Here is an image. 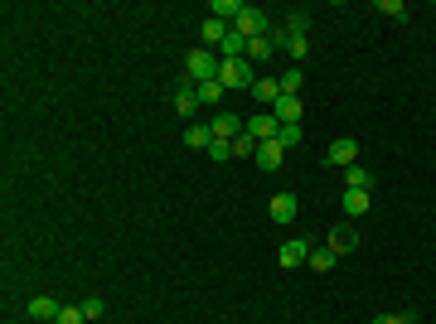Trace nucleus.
<instances>
[{
    "label": "nucleus",
    "instance_id": "1",
    "mask_svg": "<svg viewBox=\"0 0 436 324\" xmlns=\"http://www.w3.org/2000/svg\"><path fill=\"white\" fill-rule=\"evenodd\" d=\"M218 68H223V58H218L214 49H194V54L185 58V78H190L194 87H199V82H214Z\"/></svg>",
    "mask_w": 436,
    "mask_h": 324
},
{
    "label": "nucleus",
    "instance_id": "2",
    "mask_svg": "<svg viewBox=\"0 0 436 324\" xmlns=\"http://www.w3.org/2000/svg\"><path fill=\"white\" fill-rule=\"evenodd\" d=\"M233 34H243V39L272 34V15H267V10H257V5H243V15L233 20Z\"/></svg>",
    "mask_w": 436,
    "mask_h": 324
},
{
    "label": "nucleus",
    "instance_id": "3",
    "mask_svg": "<svg viewBox=\"0 0 436 324\" xmlns=\"http://www.w3.org/2000/svg\"><path fill=\"white\" fill-rule=\"evenodd\" d=\"M218 82H223V87H228V92H238V87H243V92H252V63H247V58H228V63H223V68H218Z\"/></svg>",
    "mask_w": 436,
    "mask_h": 324
},
{
    "label": "nucleus",
    "instance_id": "4",
    "mask_svg": "<svg viewBox=\"0 0 436 324\" xmlns=\"http://www.w3.org/2000/svg\"><path fill=\"white\" fill-rule=\"evenodd\" d=\"M209 131H214V140H238V135L247 131V121L233 116V111H218L214 121H209Z\"/></svg>",
    "mask_w": 436,
    "mask_h": 324
},
{
    "label": "nucleus",
    "instance_id": "5",
    "mask_svg": "<svg viewBox=\"0 0 436 324\" xmlns=\"http://www.w3.org/2000/svg\"><path fill=\"white\" fill-rule=\"evenodd\" d=\"M276 131H281V121H276L272 111H257V116L247 121V135H252L257 145H267V140H276Z\"/></svg>",
    "mask_w": 436,
    "mask_h": 324
},
{
    "label": "nucleus",
    "instance_id": "6",
    "mask_svg": "<svg viewBox=\"0 0 436 324\" xmlns=\"http://www.w3.org/2000/svg\"><path fill=\"white\" fill-rule=\"evenodd\" d=\"M267 213H272V223H291V218L300 213L296 194H286V189H281V194H276V199H272V203H267Z\"/></svg>",
    "mask_w": 436,
    "mask_h": 324
},
{
    "label": "nucleus",
    "instance_id": "7",
    "mask_svg": "<svg viewBox=\"0 0 436 324\" xmlns=\"http://www.w3.org/2000/svg\"><path fill=\"white\" fill-rule=\"evenodd\" d=\"M329 164H339V169H349V164H359V145L349 140V135H339V140L329 145Z\"/></svg>",
    "mask_w": 436,
    "mask_h": 324
},
{
    "label": "nucleus",
    "instance_id": "8",
    "mask_svg": "<svg viewBox=\"0 0 436 324\" xmlns=\"http://www.w3.org/2000/svg\"><path fill=\"white\" fill-rule=\"evenodd\" d=\"M267 111H272L281 126H296V121H300V97H276Z\"/></svg>",
    "mask_w": 436,
    "mask_h": 324
},
{
    "label": "nucleus",
    "instance_id": "9",
    "mask_svg": "<svg viewBox=\"0 0 436 324\" xmlns=\"http://www.w3.org/2000/svg\"><path fill=\"white\" fill-rule=\"evenodd\" d=\"M354 247H359V233L349 223H339V228L329 233V252H334V257H344V252H354Z\"/></svg>",
    "mask_w": 436,
    "mask_h": 324
},
{
    "label": "nucleus",
    "instance_id": "10",
    "mask_svg": "<svg viewBox=\"0 0 436 324\" xmlns=\"http://www.w3.org/2000/svg\"><path fill=\"white\" fill-rule=\"evenodd\" d=\"M58 315H63V305H58L54 296H34V300H29V320H49V324H54Z\"/></svg>",
    "mask_w": 436,
    "mask_h": 324
},
{
    "label": "nucleus",
    "instance_id": "11",
    "mask_svg": "<svg viewBox=\"0 0 436 324\" xmlns=\"http://www.w3.org/2000/svg\"><path fill=\"white\" fill-rule=\"evenodd\" d=\"M267 58H276V39H272V34L247 39V63H267Z\"/></svg>",
    "mask_w": 436,
    "mask_h": 324
},
{
    "label": "nucleus",
    "instance_id": "12",
    "mask_svg": "<svg viewBox=\"0 0 436 324\" xmlns=\"http://www.w3.org/2000/svg\"><path fill=\"white\" fill-rule=\"evenodd\" d=\"M310 252H315V247L305 242V238H291V242L281 247V267H300V262H310Z\"/></svg>",
    "mask_w": 436,
    "mask_h": 324
},
{
    "label": "nucleus",
    "instance_id": "13",
    "mask_svg": "<svg viewBox=\"0 0 436 324\" xmlns=\"http://www.w3.org/2000/svg\"><path fill=\"white\" fill-rule=\"evenodd\" d=\"M175 111H180V116H194V111H199V87H194L190 78L180 82V92H175Z\"/></svg>",
    "mask_w": 436,
    "mask_h": 324
},
{
    "label": "nucleus",
    "instance_id": "14",
    "mask_svg": "<svg viewBox=\"0 0 436 324\" xmlns=\"http://www.w3.org/2000/svg\"><path fill=\"white\" fill-rule=\"evenodd\" d=\"M185 145H190V150H209V145H214V131L194 121V126H185Z\"/></svg>",
    "mask_w": 436,
    "mask_h": 324
},
{
    "label": "nucleus",
    "instance_id": "15",
    "mask_svg": "<svg viewBox=\"0 0 436 324\" xmlns=\"http://www.w3.org/2000/svg\"><path fill=\"white\" fill-rule=\"evenodd\" d=\"M228 34H233V25H223V20H204V49H218Z\"/></svg>",
    "mask_w": 436,
    "mask_h": 324
},
{
    "label": "nucleus",
    "instance_id": "16",
    "mask_svg": "<svg viewBox=\"0 0 436 324\" xmlns=\"http://www.w3.org/2000/svg\"><path fill=\"white\" fill-rule=\"evenodd\" d=\"M339 208H344L349 218H364L369 213V194L364 189H344V203H339Z\"/></svg>",
    "mask_w": 436,
    "mask_h": 324
},
{
    "label": "nucleus",
    "instance_id": "17",
    "mask_svg": "<svg viewBox=\"0 0 436 324\" xmlns=\"http://www.w3.org/2000/svg\"><path fill=\"white\" fill-rule=\"evenodd\" d=\"M252 97H257V102H267V107H272L276 97H281V82H276V78H257V82H252Z\"/></svg>",
    "mask_w": 436,
    "mask_h": 324
},
{
    "label": "nucleus",
    "instance_id": "18",
    "mask_svg": "<svg viewBox=\"0 0 436 324\" xmlns=\"http://www.w3.org/2000/svg\"><path fill=\"white\" fill-rule=\"evenodd\" d=\"M218 58H223V63H228V58H247V39L243 34H228V39L218 44Z\"/></svg>",
    "mask_w": 436,
    "mask_h": 324
},
{
    "label": "nucleus",
    "instance_id": "19",
    "mask_svg": "<svg viewBox=\"0 0 436 324\" xmlns=\"http://www.w3.org/2000/svg\"><path fill=\"white\" fill-rule=\"evenodd\" d=\"M281 155H286V150H281V140L257 145V164H262V169H276V164H281Z\"/></svg>",
    "mask_w": 436,
    "mask_h": 324
},
{
    "label": "nucleus",
    "instance_id": "20",
    "mask_svg": "<svg viewBox=\"0 0 436 324\" xmlns=\"http://www.w3.org/2000/svg\"><path fill=\"white\" fill-rule=\"evenodd\" d=\"M344 189H374V174H369V169H359V164H349V169H344Z\"/></svg>",
    "mask_w": 436,
    "mask_h": 324
},
{
    "label": "nucleus",
    "instance_id": "21",
    "mask_svg": "<svg viewBox=\"0 0 436 324\" xmlns=\"http://www.w3.org/2000/svg\"><path fill=\"white\" fill-rule=\"evenodd\" d=\"M223 92H228V87H223V82H199V107H218V102H223Z\"/></svg>",
    "mask_w": 436,
    "mask_h": 324
},
{
    "label": "nucleus",
    "instance_id": "22",
    "mask_svg": "<svg viewBox=\"0 0 436 324\" xmlns=\"http://www.w3.org/2000/svg\"><path fill=\"white\" fill-rule=\"evenodd\" d=\"M209 15L228 25V20H238V15H243V5H238V0H214V5H209Z\"/></svg>",
    "mask_w": 436,
    "mask_h": 324
},
{
    "label": "nucleus",
    "instance_id": "23",
    "mask_svg": "<svg viewBox=\"0 0 436 324\" xmlns=\"http://www.w3.org/2000/svg\"><path fill=\"white\" fill-rule=\"evenodd\" d=\"M286 34H291V39H305V29H310V15H305V10H291V15H286Z\"/></svg>",
    "mask_w": 436,
    "mask_h": 324
},
{
    "label": "nucleus",
    "instance_id": "24",
    "mask_svg": "<svg viewBox=\"0 0 436 324\" xmlns=\"http://www.w3.org/2000/svg\"><path fill=\"white\" fill-rule=\"evenodd\" d=\"M300 82H305V78H300V68H286V73H281V97H296Z\"/></svg>",
    "mask_w": 436,
    "mask_h": 324
},
{
    "label": "nucleus",
    "instance_id": "25",
    "mask_svg": "<svg viewBox=\"0 0 436 324\" xmlns=\"http://www.w3.org/2000/svg\"><path fill=\"white\" fill-rule=\"evenodd\" d=\"M233 155H238V160H247V155H252V160H257V140H252V135H238V140H233Z\"/></svg>",
    "mask_w": 436,
    "mask_h": 324
},
{
    "label": "nucleus",
    "instance_id": "26",
    "mask_svg": "<svg viewBox=\"0 0 436 324\" xmlns=\"http://www.w3.org/2000/svg\"><path fill=\"white\" fill-rule=\"evenodd\" d=\"M334 262H339V257H334L329 247H315V252H310V267H315V271H329Z\"/></svg>",
    "mask_w": 436,
    "mask_h": 324
},
{
    "label": "nucleus",
    "instance_id": "27",
    "mask_svg": "<svg viewBox=\"0 0 436 324\" xmlns=\"http://www.w3.org/2000/svg\"><path fill=\"white\" fill-rule=\"evenodd\" d=\"M300 135H305V131H300V121H296V126H281L276 140H281V150H291V145H300Z\"/></svg>",
    "mask_w": 436,
    "mask_h": 324
},
{
    "label": "nucleus",
    "instance_id": "28",
    "mask_svg": "<svg viewBox=\"0 0 436 324\" xmlns=\"http://www.w3.org/2000/svg\"><path fill=\"white\" fill-rule=\"evenodd\" d=\"M281 34H286V29H281ZM281 49H286V54L296 58V63H300L305 54H310V44H305V39H291V34H286V44H281Z\"/></svg>",
    "mask_w": 436,
    "mask_h": 324
},
{
    "label": "nucleus",
    "instance_id": "29",
    "mask_svg": "<svg viewBox=\"0 0 436 324\" xmlns=\"http://www.w3.org/2000/svg\"><path fill=\"white\" fill-rule=\"evenodd\" d=\"M82 315H87V320H102V315H107V300L87 296V300H82Z\"/></svg>",
    "mask_w": 436,
    "mask_h": 324
},
{
    "label": "nucleus",
    "instance_id": "30",
    "mask_svg": "<svg viewBox=\"0 0 436 324\" xmlns=\"http://www.w3.org/2000/svg\"><path fill=\"white\" fill-rule=\"evenodd\" d=\"M54 324H87V315H82V305H63V315Z\"/></svg>",
    "mask_w": 436,
    "mask_h": 324
},
{
    "label": "nucleus",
    "instance_id": "31",
    "mask_svg": "<svg viewBox=\"0 0 436 324\" xmlns=\"http://www.w3.org/2000/svg\"><path fill=\"white\" fill-rule=\"evenodd\" d=\"M383 15H393L398 25H408V5L403 0H383Z\"/></svg>",
    "mask_w": 436,
    "mask_h": 324
},
{
    "label": "nucleus",
    "instance_id": "32",
    "mask_svg": "<svg viewBox=\"0 0 436 324\" xmlns=\"http://www.w3.org/2000/svg\"><path fill=\"white\" fill-rule=\"evenodd\" d=\"M209 155H214V160H228V155H233V140H214Z\"/></svg>",
    "mask_w": 436,
    "mask_h": 324
},
{
    "label": "nucleus",
    "instance_id": "33",
    "mask_svg": "<svg viewBox=\"0 0 436 324\" xmlns=\"http://www.w3.org/2000/svg\"><path fill=\"white\" fill-rule=\"evenodd\" d=\"M374 324H408V320H398V315H378Z\"/></svg>",
    "mask_w": 436,
    "mask_h": 324
},
{
    "label": "nucleus",
    "instance_id": "34",
    "mask_svg": "<svg viewBox=\"0 0 436 324\" xmlns=\"http://www.w3.org/2000/svg\"><path fill=\"white\" fill-rule=\"evenodd\" d=\"M408 324H417V320H412V315H408Z\"/></svg>",
    "mask_w": 436,
    "mask_h": 324
}]
</instances>
